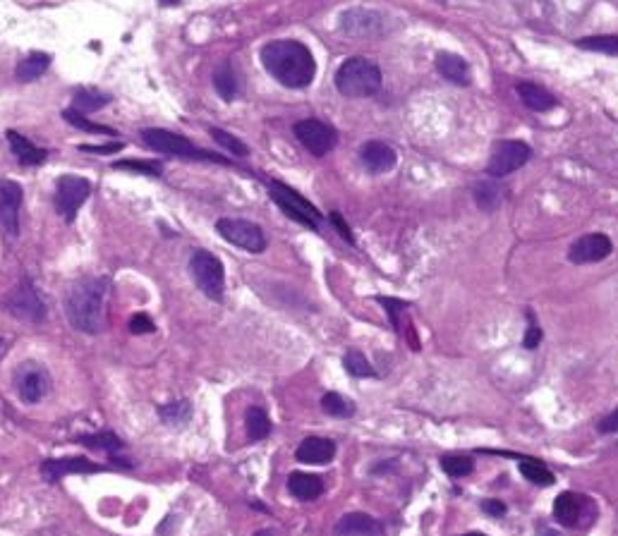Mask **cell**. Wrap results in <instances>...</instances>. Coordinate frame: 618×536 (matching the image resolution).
I'll list each match as a JSON object with an SVG mask.
<instances>
[{
	"instance_id": "cell-15",
	"label": "cell",
	"mask_w": 618,
	"mask_h": 536,
	"mask_svg": "<svg viewBox=\"0 0 618 536\" xmlns=\"http://www.w3.org/2000/svg\"><path fill=\"white\" fill-rule=\"evenodd\" d=\"M111 467H104V464H96L86 458H58V460H46L41 464V474L46 481H58V479L67 477V474H89V471H105Z\"/></svg>"
},
{
	"instance_id": "cell-31",
	"label": "cell",
	"mask_w": 618,
	"mask_h": 536,
	"mask_svg": "<svg viewBox=\"0 0 618 536\" xmlns=\"http://www.w3.org/2000/svg\"><path fill=\"white\" fill-rule=\"evenodd\" d=\"M374 15L362 13V10H350V13L343 15L341 26L345 34H353V36H360V34H369L374 29Z\"/></svg>"
},
{
	"instance_id": "cell-39",
	"label": "cell",
	"mask_w": 618,
	"mask_h": 536,
	"mask_svg": "<svg viewBox=\"0 0 618 536\" xmlns=\"http://www.w3.org/2000/svg\"><path fill=\"white\" fill-rule=\"evenodd\" d=\"M113 168H118V171L142 173V175L154 177H158L164 173V165L158 164V161H118V164H113Z\"/></svg>"
},
{
	"instance_id": "cell-5",
	"label": "cell",
	"mask_w": 618,
	"mask_h": 536,
	"mask_svg": "<svg viewBox=\"0 0 618 536\" xmlns=\"http://www.w3.org/2000/svg\"><path fill=\"white\" fill-rule=\"evenodd\" d=\"M142 139L149 149L158 151V154H168V156H178V158H194V161H214V164H225L224 156L218 154H211V151H202L197 146L192 144L190 139L180 137V134H173V132L165 130H145L142 132Z\"/></svg>"
},
{
	"instance_id": "cell-19",
	"label": "cell",
	"mask_w": 618,
	"mask_h": 536,
	"mask_svg": "<svg viewBox=\"0 0 618 536\" xmlns=\"http://www.w3.org/2000/svg\"><path fill=\"white\" fill-rule=\"evenodd\" d=\"M5 139H7V144H10V151H13V156L17 158L22 165H41L44 161H46V156H48L46 151L39 149V146L34 144V142H29L26 137H22L20 132L7 130Z\"/></svg>"
},
{
	"instance_id": "cell-8",
	"label": "cell",
	"mask_w": 618,
	"mask_h": 536,
	"mask_svg": "<svg viewBox=\"0 0 618 536\" xmlns=\"http://www.w3.org/2000/svg\"><path fill=\"white\" fill-rule=\"evenodd\" d=\"M533 158V149L520 139H506V142H496L489 156L487 173L492 177H506L511 173L520 171L523 165Z\"/></svg>"
},
{
	"instance_id": "cell-44",
	"label": "cell",
	"mask_w": 618,
	"mask_h": 536,
	"mask_svg": "<svg viewBox=\"0 0 618 536\" xmlns=\"http://www.w3.org/2000/svg\"><path fill=\"white\" fill-rule=\"evenodd\" d=\"M331 223H334V228L341 233L345 243H350V244L355 243V237H353V233H350V228H348V223L343 221V216L338 213V211H334V213H331Z\"/></svg>"
},
{
	"instance_id": "cell-10",
	"label": "cell",
	"mask_w": 618,
	"mask_h": 536,
	"mask_svg": "<svg viewBox=\"0 0 618 536\" xmlns=\"http://www.w3.org/2000/svg\"><path fill=\"white\" fill-rule=\"evenodd\" d=\"M15 388L25 405H36L51 391V373L39 362H25L15 372Z\"/></svg>"
},
{
	"instance_id": "cell-46",
	"label": "cell",
	"mask_w": 618,
	"mask_h": 536,
	"mask_svg": "<svg viewBox=\"0 0 618 536\" xmlns=\"http://www.w3.org/2000/svg\"><path fill=\"white\" fill-rule=\"evenodd\" d=\"M482 511L492 517H501L506 515V503H501V501H484V503H482Z\"/></svg>"
},
{
	"instance_id": "cell-4",
	"label": "cell",
	"mask_w": 618,
	"mask_h": 536,
	"mask_svg": "<svg viewBox=\"0 0 618 536\" xmlns=\"http://www.w3.org/2000/svg\"><path fill=\"white\" fill-rule=\"evenodd\" d=\"M190 273L197 283V288L214 302H224L225 293V271L216 254L206 249H197L190 259Z\"/></svg>"
},
{
	"instance_id": "cell-21",
	"label": "cell",
	"mask_w": 618,
	"mask_h": 536,
	"mask_svg": "<svg viewBox=\"0 0 618 536\" xmlns=\"http://www.w3.org/2000/svg\"><path fill=\"white\" fill-rule=\"evenodd\" d=\"M436 70H439L441 77L448 79V82H454V84L458 86L470 84V65H467L461 55H455V53L441 51L439 55H436Z\"/></svg>"
},
{
	"instance_id": "cell-28",
	"label": "cell",
	"mask_w": 618,
	"mask_h": 536,
	"mask_svg": "<svg viewBox=\"0 0 618 536\" xmlns=\"http://www.w3.org/2000/svg\"><path fill=\"white\" fill-rule=\"evenodd\" d=\"M79 443H85L86 448L92 451H105L111 452V458L115 460L120 451H123V441L111 432H99V433H89V436H77Z\"/></svg>"
},
{
	"instance_id": "cell-11",
	"label": "cell",
	"mask_w": 618,
	"mask_h": 536,
	"mask_svg": "<svg viewBox=\"0 0 618 536\" xmlns=\"http://www.w3.org/2000/svg\"><path fill=\"white\" fill-rule=\"evenodd\" d=\"M3 304L10 314L22 321H29V323H39V321L46 319V304L29 281H22L13 293L7 294Z\"/></svg>"
},
{
	"instance_id": "cell-32",
	"label": "cell",
	"mask_w": 618,
	"mask_h": 536,
	"mask_svg": "<svg viewBox=\"0 0 618 536\" xmlns=\"http://www.w3.org/2000/svg\"><path fill=\"white\" fill-rule=\"evenodd\" d=\"M158 417L164 419V422L168 426H175V429H180V426H184V424H187V422H190L192 405H190V402H187V400H180V402H171V405L158 407Z\"/></svg>"
},
{
	"instance_id": "cell-48",
	"label": "cell",
	"mask_w": 618,
	"mask_h": 536,
	"mask_svg": "<svg viewBox=\"0 0 618 536\" xmlns=\"http://www.w3.org/2000/svg\"><path fill=\"white\" fill-rule=\"evenodd\" d=\"M463 536H487V534H482V531H470V534H463Z\"/></svg>"
},
{
	"instance_id": "cell-9",
	"label": "cell",
	"mask_w": 618,
	"mask_h": 536,
	"mask_svg": "<svg viewBox=\"0 0 618 536\" xmlns=\"http://www.w3.org/2000/svg\"><path fill=\"white\" fill-rule=\"evenodd\" d=\"M92 194V183L86 177L79 175H63L55 184V211L65 218L67 223H73L77 211L82 209V203Z\"/></svg>"
},
{
	"instance_id": "cell-33",
	"label": "cell",
	"mask_w": 618,
	"mask_h": 536,
	"mask_svg": "<svg viewBox=\"0 0 618 536\" xmlns=\"http://www.w3.org/2000/svg\"><path fill=\"white\" fill-rule=\"evenodd\" d=\"M322 410L335 419H348L355 414V405L343 398L341 392H326L322 398Z\"/></svg>"
},
{
	"instance_id": "cell-18",
	"label": "cell",
	"mask_w": 618,
	"mask_h": 536,
	"mask_svg": "<svg viewBox=\"0 0 618 536\" xmlns=\"http://www.w3.org/2000/svg\"><path fill=\"white\" fill-rule=\"evenodd\" d=\"M335 455V443L322 436H309L297 445L295 458L304 464H326Z\"/></svg>"
},
{
	"instance_id": "cell-30",
	"label": "cell",
	"mask_w": 618,
	"mask_h": 536,
	"mask_svg": "<svg viewBox=\"0 0 618 536\" xmlns=\"http://www.w3.org/2000/svg\"><path fill=\"white\" fill-rule=\"evenodd\" d=\"M520 474H523L527 481H533V484H537V486H553V481H556L552 470H549L544 462L533 460V458H525L523 462H520Z\"/></svg>"
},
{
	"instance_id": "cell-22",
	"label": "cell",
	"mask_w": 618,
	"mask_h": 536,
	"mask_svg": "<svg viewBox=\"0 0 618 536\" xmlns=\"http://www.w3.org/2000/svg\"><path fill=\"white\" fill-rule=\"evenodd\" d=\"M288 491L297 501H314L324 493V479L309 471H293L288 477Z\"/></svg>"
},
{
	"instance_id": "cell-12",
	"label": "cell",
	"mask_w": 618,
	"mask_h": 536,
	"mask_svg": "<svg viewBox=\"0 0 618 536\" xmlns=\"http://www.w3.org/2000/svg\"><path fill=\"white\" fill-rule=\"evenodd\" d=\"M295 137L300 139V144H303L309 154H314V156H326V154L335 146V142H338V134H335L334 127L314 118L300 120V123L295 124Z\"/></svg>"
},
{
	"instance_id": "cell-23",
	"label": "cell",
	"mask_w": 618,
	"mask_h": 536,
	"mask_svg": "<svg viewBox=\"0 0 618 536\" xmlns=\"http://www.w3.org/2000/svg\"><path fill=\"white\" fill-rule=\"evenodd\" d=\"M583 501H580L575 493H571V491H563V493H559V498H556V503H553V517L559 520L563 527H575V524L580 522V512H583Z\"/></svg>"
},
{
	"instance_id": "cell-34",
	"label": "cell",
	"mask_w": 618,
	"mask_h": 536,
	"mask_svg": "<svg viewBox=\"0 0 618 536\" xmlns=\"http://www.w3.org/2000/svg\"><path fill=\"white\" fill-rule=\"evenodd\" d=\"M343 366H345V372H348L350 376H355V379H372V376H376V372L372 369V364H369L367 357H364L360 350H350V352H345Z\"/></svg>"
},
{
	"instance_id": "cell-36",
	"label": "cell",
	"mask_w": 618,
	"mask_h": 536,
	"mask_svg": "<svg viewBox=\"0 0 618 536\" xmlns=\"http://www.w3.org/2000/svg\"><path fill=\"white\" fill-rule=\"evenodd\" d=\"M63 120L65 123H70L73 127H79L82 132H92V134H105V137H115V130L113 127H105V124H96L92 123V120L86 118V115H82V113L77 111H63Z\"/></svg>"
},
{
	"instance_id": "cell-49",
	"label": "cell",
	"mask_w": 618,
	"mask_h": 536,
	"mask_svg": "<svg viewBox=\"0 0 618 536\" xmlns=\"http://www.w3.org/2000/svg\"><path fill=\"white\" fill-rule=\"evenodd\" d=\"M3 352H5V350H3V341H0V360H3Z\"/></svg>"
},
{
	"instance_id": "cell-13",
	"label": "cell",
	"mask_w": 618,
	"mask_h": 536,
	"mask_svg": "<svg viewBox=\"0 0 618 536\" xmlns=\"http://www.w3.org/2000/svg\"><path fill=\"white\" fill-rule=\"evenodd\" d=\"M25 192L22 184L15 180H0V225L7 235H20V209Z\"/></svg>"
},
{
	"instance_id": "cell-2",
	"label": "cell",
	"mask_w": 618,
	"mask_h": 536,
	"mask_svg": "<svg viewBox=\"0 0 618 536\" xmlns=\"http://www.w3.org/2000/svg\"><path fill=\"white\" fill-rule=\"evenodd\" d=\"M111 283L108 278H82L65 293L67 321L77 331L89 335L101 333L105 328V297Z\"/></svg>"
},
{
	"instance_id": "cell-14",
	"label": "cell",
	"mask_w": 618,
	"mask_h": 536,
	"mask_svg": "<svg viewBox=\"0 0 618 536\" xmlns=\"http://www.w3.org/2000/svg\"><path fill=\"white\" fill-rule=\"evenodd\" d=\"M613 252L612 240L602 233H590V235L578 237L568 249V259L573 263H597Z\"/></svg>"
},
{
	"instance_id": "cell-27",
	"label": "cell",
	"mask_w": 618,
	"mask_h": 536,
	"mask_svg": "<svg viewBox=\"0 0 618 536\" xmlns=\"http://www.w3.org/2000/svg\"><path fill=\"white\" fill-rule=\"evenodd\" d=\"M214 86H216L218 96L224 98V101H235L240 89H237V77L235 70L231 67V63L216 67V73H214Z\"/></svg>"
},
{
	"instance_id": "cell-7",
	"label": "cell",
	"mask_w": 618,
	"mask_h": 536,
	"mask_svg": "<svg viewBox=\"0 0 618 536\" xmlns=\"http://www.w3.org/2000/svg\"><path fill=\"white\" fill-rule=\"evenodd\" d=\"M216 233L224 237L225 243L250 252V254H262L266 249V237L257 223L243 221V218H221L216 221Z\"/></svg>"
},
{
	"instance_id": "cell-3",
	"label": "cell",
	"mask_w": 618,
	"mask_h": 536,
	"mask_svg": "<svg viewBox=\"0 0 618 536\" xmlns=\"http://www.w3.org/2000/svg\"><path fill=\"white\" fill-rule=\"evenodd\" d=\"M335 89L348 98L374 96L382 89V70L367 58H348L335 73Z\"/></svg>"
},
{
	"instance_id": "cell-40",
	"label": "cell",
	"mask_w": 618,
	"mask_h": 536,
	"mask_svg": "<svg viewBox=\"0 0 618 536\" xmlns=\"http://www.w3.org/2000/svg\"><path fill=\"white\" fill-rule=\"evenodd\" d=\"M379 300V304H384L388 312V319H391V323H394V328L398 331L401 328V323H398V314H401V309H408L410 304L408 302H401V300H394V297H376Z\"/></svg>"
},
{
	"instance_id": "cell-1",
	"label": "cell",
	"mask_w": 618,
	"mask_h": 536,
	"mask_svg": "<svg viewBox=\"0 0 618 536\" xmlns=\"http://www.w3.org/2000/svg\"><path fill=\"white\" fill-rule=\"evenodd\" d=\"M262 65L271 77L288 89H304L314 82V55L304 44L293 39L271 41L262 48Z\"/></svg>"
},
{
	"instance_id": "cell-37",
	"label": "cell",
	"mask_w": 618,
	"mask_h": 536,
	"mask_svg": "<svg viewBox=\"0 0 618 536\" xmlns=\"http://www.w3.org/2000/svg\"><path fill=\"white\" fill-rule=\"evenodd\" d=\"M441 467H444V471H446L448 477L461 479L467 477V474H473L474 462L470 458H465V455H446V458H441Z\"/></svg>"
},
{
	"instance_id": "cell-29",
	"label": "cell",
	"mask_w": 618,
	"mask_h": 536,
	"mask_svg": "<svg viewBox=\"0 0 618 536\" xmlns=\"http://www.w3.org/2000/svg\"><path fill=\"white\" fill-rule=\"evenodd\" d=\"M244 424H247L250 441H264L271 433V419L269 414L264 412V407H250L247 417H244Z\"/></svg>"
},
{
	"instance_id": "cell-38",
	"label": "cell",
	"mask_w": 618,
	"mask_h": 536,
	"mask_svg": "<svg viewBox=\"0 0 618 536\" xmlns=\"http://www.w3.org/2000/svg\"><path fill=\"white\" fill-rule=\"evenodd\" d=\"M211 137H214V142H216L218 146H224L225 151H231L233 156H247L250 154V149L240 142L237 137H233L231 132H224V130H211Z\"/></svg>"
},
{
	"instance_id": "cell-41",
	"label": "cell",
	"mask_w": 618,
	"mask_h": 536,
	"mask_svg": "<svg viewBox=\"0 0 618 536\" xmlns=\"http://www.w3.org/2000/svg\"><path fill=\"white\" fill-rule=\"evenodd\" d=\"M123 142H113V144H82L79 149L85 154H96V156H111V154H118L123 151Z\"/></svg>"
},
{
	"instance_id": "cell-47",
	"label": "cell",
	"mask_w": 618,
	"mask_h": 536,
	"mask_svg": "<svg viewBox=\"0 0 618 536\" xmlns=\"http://www.w3.org/2000/svg\"><path fill=\"white\" fill-rule=\"evenodd\" d=\"M254 536H276V534H274V531H271V530H264V531H257V534H254Z\"/></svg>"
},
{
	"instance_id": "cell-26",
	"label": "cell",
	"mask_w": 618,
	"mask_h": 536,
	"mask_svg": "<svg viewBox=\"0 0 618 536\" xmlns=\"http://www.w3.org/2000/svg\"><path fill=\"white\" fill-rule=\"evenodd\" d=\"M105 104H111V96H108V94L99 92V89H79L73 98V111L86 115V113H94L99 111V108H104Z\"/></svg>"
},
{
	"instance_id": "cell-17",
	"label": "cell",
	"mask_w": 618,
	"mask_h": 536,
	"mask_svg": "<svg viewBox=\"0 0 618 536\" xmlns=\"http://www.w3.org/2000/svg\"><path fill=\"white\" fill-rule=\"evenodd\" d=\"M334 536H384V527L367 512H348L335 522Z\"/></svg>"
},
{
	"instance_id": "cell-16",
	"label": "cell",
	"mask_w": 618,
	"mask_h": 536,
	"mask_svg": "<svg viewBox=\"0 0 618 536\" xmlns=\"http://www.w3.org/2000/svg\"><path fill=\"white\" fill-rule=\"evenodd\" d=\"M360 161L362 165L367 168L369 173L374 175H382V173H391L398 164V154H395L394 146H388L386 142H367V144L360 149Z\"/></svg>"
},
{
	"instance_id": "cell-20",
	"label": "cell",
	"mask_w": 618,
	"mask_h": 536,
	"mask_svg": "<svg viewBox=\"0 0 618 536\" xmlns=\"http://www.w3.org/2000/svg\"><path fill=\"white\" fill-rule=\"evenodd\" d=\"M518 96L520 101L530 108V111L534 113H546L552 111V108H556L559 105V101H556V96H553L549 89H544V86L534 84V82H520L518 84Z\"/></svg>"
},
{
	"instance_id": "cell-24",
	"label": "cell",
	"mask_w": 618,
	"mask_h": 536,
	"mask_svg": "<svg viewBox=\"0 0 618 536\" xmlns=\"http://www.w3.org/2000/svg\"><path fill=\"white\" fill-rule=\"evenodd\" d=\"M48 67H51V55L48 53H32V55H26L25 60H22L20 65H17V79L20 82H34V79H39L41 74L46 73Z\"/></svg>"
},
{
	"instance_id": "cell-42",
	"label": "cell",
	"mask_w": 618,
	"mask_h": 536,
	"mask_svg": "<svg viewBox=\"0 0 618 536\" xmlns=\"http://www.w3.org/2000/svg\"><path fill=\"white\" fill-rule=\"evenodd\" d=\"M154 321H152V316L149 314H135L130 319V331L135 335H142V333H152L154 331Z\"/></svg>"
},
{
	"instance_id": "cell-25",
	"label": "cell",
	"mask_w": 618,
	"mask_h": 536,
	"mask_svg": "<svg viewBox=\"0 0 618 536\" xmlns=\"http://www.w3.org/2000/svg\"><path fill=\"white\" fill-rule=\"evenodd\" d=\"M474 202L482 211H496L503 202V187L493 180H484V183L474 184Z\"/></svg>"
},
{
	"instance_id": "cell-45",
	"label": "cell",
	"mask_w": 618,
	"mask_h": 536,
	"mask_svg": "<svg viewBox=\"0 0 618 536\" xmlns=\"http://www.w3.org/2000/svg\"><path fill=\"white\" fill-rule=\"evenodd\" d=\"M599 433H616L618 432V407L613 410L609 417H604L602 422H599Z\"/></svg>"
},
{
	"instance_id": "cell-35",
	"label": "cell",
	"mask_w": 618,
	"mask_h": 536,
	"mask_svg": "<svg viewBox=\"0 0 618 536\" xmlns=\"http://www.w3.org/2000/svg\"><path fill=\"white\" fill-rule=\"evenodd\" d=\"M578 48L593 53H604V55H618V36L609 34V36H587V39L575 41Z\"/></svg>"
},
{
	"instance_id": "cell-6",
	"label": "cell",
	"mask_w": 618,
	"mask_h": 536,
	"mask_svg": "<svg viewBox=\"0 0 618 536\" xmlns=\"http://www.w3.org/2000/svg\"><path fill=\"white\" fill-rule=\"evenodd\" d=\"M271 199L278 203V209L284 211L285 216H290L293 221L303 223L309 230H319V223H322V213L316 209L314 203H309L303 194H297L293 187L284 183H271L269 184Z\"/></svg>"
},
{
	"instance_id": "cell-43",
	"label": "cell",
	"mask_w": 618,
	"mask_h": 536,
	"mask_svg": "<svg viewBox=\"0 0 618 536\" xmlns=\"http://www.w3.org/2000/svg\"><path fill=\"white\" fill-rule=\"evenodd\" d=\"M542 338H544V333H542V328L534 323L533 319H530V328L525 331V338H523V347L525 350H537L542 342Z\"/></svg>"
}]
</instances>
